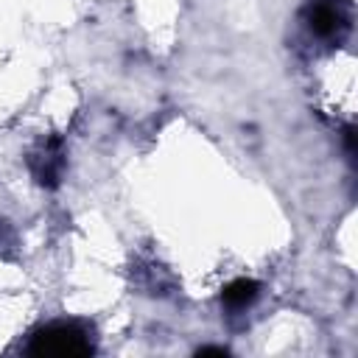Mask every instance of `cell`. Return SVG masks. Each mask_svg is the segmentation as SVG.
<instances>
[{
    "label": "cell",
    "instance_id": "obj_1",
    "mask_svg": "<svg viewBox=\"0 0 358 358\" xmlns=\"http://www.w3.org/2000/svg\"><path fill=\"white\" fill-rule=\"evenodd\" d=\"M95 347L90 344L87 333L78 324H48L34 333L28 352L34 355H90Z\"/></svg>",
    "mask_w": 358,
    "mask_h": 358
},
{
    "label": "cell",
    "instance_id": "obj_3",
    "mask_svg": "<svg viewBox=\"0 0 358 358\" xmlns=\"http://www.w3.org/2000/svg\"><path fill=\"white\" fill-rule=\"evenodd\" d=\"M28 165H31L34 179L42 187H56L59 185V176H62V168H64V154H62L59 137L42 143V148L28 157Z\"/></svg>",
    "mask_w": 358,
    "mask_h": 358
},
{
    "label": "cell",
    "instance_id": "obj_2",
    "mask_svg": "<svg viewBox=\"0 0 358 358\" xmlns=\"http://www.w3.org/2000/svg\"><path fill=\"white\" fill-rule=\"evenodd\" d=\"M305 25H308V31L313 36L333 39V36H341L350 28V20L338 8V3H333V0H313L305 8Z\"/></svg>",
    "mask_w": 358,
    "mask_h": 358
},
{
    "label": "cell",
    "instance_id": "obj_4",
    "mask_svg": "<svg viewBox=\"0 0 358 358\" xmlns=\"http://www.w3.org/2000/svg\"><path fill=\"white\" fill-rule=\"evenodd\" d=\"M257 294H260V285H257L255 280H235V282H229V285L224 288L221 302H224L229 310H243L246 305H252V302L257 299Z\"/></svg>",
    "mask_w": 358,
    "mask_h": 358
},
{
    "label": "cell",
    "instance_id": "obj_5",
    "mask_svg": "<svg viewBox=\"0 0 358 358\" xmlns=\"http://www.w3.org/2000/svg\"><path fill=\"white\" fill-rule=\"evenodd\" d=\"M227 355V350L224 347H199V355Z\"/></svg>",
    "mask_w": 358,
    "mask_h": 358
}]
</instances>
